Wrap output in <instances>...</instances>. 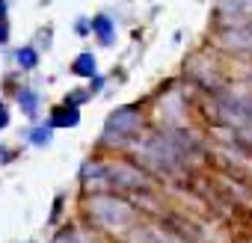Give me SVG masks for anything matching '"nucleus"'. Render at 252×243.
Wrapping results in <instances>:
<instances>
[{
  "mask_svg": "<svg viewBox=\"0 0 252 243\" xmlns=\"http://www.w3.org/2000/svg\"><path fill=\"white\" fill-rule=\"evenodd\" d=\"M83 211H86V216L95 228H104V231H113V234H128L134 225H140L137 205L122 199V196L98 193V196L83 202Z\"/></svg>",
  "mask_w": 252,
  "mask_h": 243,
  "instance_id": "nucleus-1",
  "label": "nucleus"
},
{
  "mask_svg": "<svg viewBox=\"0 0 252 243\" xmlns=\"http://www.w3.org/2000/svg\"><path fill=\"white\" fill-rule=\"evenodd\" d=\"M143 131V110L140 107H122V110H116L110 119H107V134H104V140L110 143L113 137H116V143L122 146L125 140H131V137H137Z\"/></svg>",
  "mask_w": 252,
  "mask_h": 243,
  "instance_id": "nucleus-2",
  "label": "nucleus"
},
{
  "mask_svg": "<svg viewBox=\"0 0 252 243\" xmlns=\"http://www.w3.org/2000/svg\"><path fill=\"white\" fill-rule=\"evenodd\" d=\"M80 122V113H77V104H63L54 116H51V128H74Z\"/></svg>",
  "mask_w": 252,
  "mask_h": 243,
  "instance_id": "nucleus-3",
  "label": "nucleus"
},
{
  "mask_svg": "<svg viewBox=\"0 0 252 243\" xmlns=\"http://www.w3.org/2000/svg\"><path fill=\"white\" fill-rule=\"evenodd\" d=\"M71 71L80 74V77H92V74H95V60H92V54H80V57L74 60Z\"/></svg>",
  "mask_w": 252,
  "mask_h": 243,
  "instance_id": "nucleus-4",
  "label": "nucleus"
},
{
  "mask_svg": "<svg viewBox=\"0 0 252 243\" xmlns=\"http://www.w3.org/2000/svg\"><path fill=\"white\" fill-rule=\"evenodd\" d=\"M39 60H36V51L33 48H24V51H18V65L21 68H33Z\"/></svg>",
  "mask_w": 252,
  "mask_h": 243,
  "instance_id": "nucleus-5",
  "label": "nucleus"
},
{
  "mask_svg": "<svg viewBox=\"0 0 252 243\" xmlns=\"http://www.w3.org/2000/svg\"><path fill=\"white\" fill-rule=\"evenodd\" d=\"M18 101L24 104V113H36V92L21 89V92H18Z\"/></svg>",
  "mask_w": 252,
  "mask_h": 243,
  "instance_id": "nucleus-6",
  "label": "nucleus"
},
{
  "mask_svg": "<svg viewBox=\"0 0 252 243\" xmlns=\"http://www.w3.org/2000/svg\"><path fill=\"white\" fill-rule=\"evenodd\" d=\"M92 27H95L98 33H101V39H104V42H110V33H113V24H110L107 18H95V21H92Z\"/></svg>",
  "mask_w": 252,
  "mask_h": 243,
  "instance_id": "nucleus-7",
  "label": "nucleus"
},
{
  "mask_svg": "<svg viewBox=\"0 0 252 243\" xmlns=\"http://www.w3.org/2000/svg\"><path fill=\"white\" fill-rule=\"evenodd\" d=\"M42 128H45V131H36V134H33V143H39V146L48 143V137H51V125H42Z\"/></svg>",
  "mask_w": 252,
  "mask_h": 243,
  "instance_id": "nucleus-8",
  "label": "nucleus"
},
{
  "mask_svg": "<svg viewBox=\"0 0 252 243\" xmlns=\"http://www.w3.org/2000/svg\"><path fill=\"white\" fill-rule=\"evenodd\" d=\"M6 125H9V113H6V107H3V104H0V131H3Z\"/></svg>",
  "mask_w": 252,
  "mask_h": 243,
  "instance_id": "nucleus-9",
  "label": "nucleus"
},
{
  "mask_svg": "<svg viewBox=\"0 0 252 243\" xmlns=\"http://www.w3.org/2000/svg\"><path fill=\"white\" fill-rule=\"evenodd\" d=\"M6 42V24H0V45Z\"/></svg>",
  "mask_w": 252,
  "mask_h": 243,
  "instance_id": "nucleus-10",
  "label": "nucleus"
},
{
  "mask_svg": "<svg viewBox=\"0 0 252 243\" xmlns=\"http://www.w3.org/2000/svg\"><path fill=\"white\" fill-rule=\"evenodd\" d=\"M249 77H252V71H249Z\"/></svg>",
  "mask_w": 252,
  "mask_h": 243,
  "instance_id": "nucleus-11",
  "label": "nucleus"
}]
</instances>
